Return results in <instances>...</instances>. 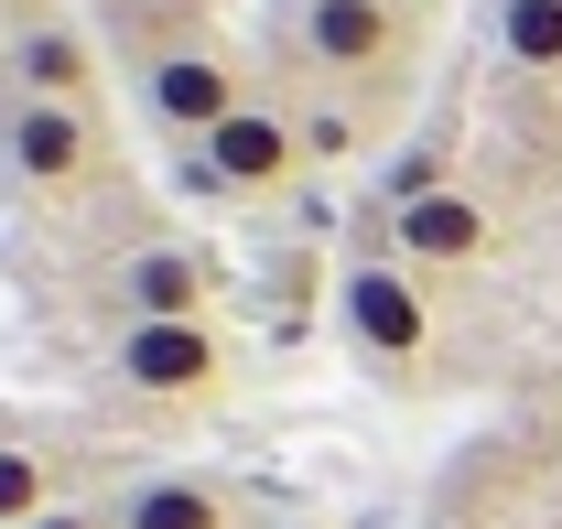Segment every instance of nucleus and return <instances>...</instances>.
Wrapping results in <instances>:
<instances>
[{"label": "nucleus", "instance_id": "f257e3e1", "mask_svg": "<svg viewBox=\"0 0 562 529\" xmlns=\"http://www.w3.org/2000/svg\"><path fill=\"white\" fill-rule=\"evenodd\" d=\"M109 390L151 399V410H206V399H227V346H216V325H120Z\"/></svg>", "mask_w": 562, "mask_h": 529}, {"label": "nucleus", "instance_id": "f03ea898", "mask_svg": "<svg viewBox=\"0 0 562 529\" xmlns=\"http://www.w3.org/2000/svg\"><path fill=\"white\" fill-rule=\"evenodd\" d=\"M336 325L368 368H422V346H432V303H422V281L401 260H347L336 281Z\"/></svg>", "mask_w": 562, "mask_h": 529}, {"label": "nucleus", "instance_id": "7ed1b4c3", "mask_svg": "<svg viewBox=\"0 0 562 529\" xmlns=\"http://www.w3.org/2000/svg\"><path fill=\"white\" fill-rule=\"evenodd\" d=\"M238 109H249V87H238V66H227L216 44H162V55H140V120L173 131L184 151L206 131H227Z\"/></svg>", "mask_w": 562, "mask_h": 529}, {"label": "nucleus", "instance_id": "20e7f679", "mask_svg": "<svg viewBox=\"0 0 562 529\" xmlns=\"http://www.w3.org/2000/svg\"><path fill=\"white\" fill-rule=\"evenodd\" d=\"M292 44H303V66L314 76H390L401 66V44H412V22H401V0H303L292 11Z\"/></svg>", "mask_w": 562, "mask_h": 529}, {"label": "nucleus", "instance_id": "39448f33", "mask_svg": "<svg viewBox=\"0 0 562 529\" xmlns=\"http://www.w3.org/2000/svg\"><path fill=\"white\" fill-rule=\"evenodd\" d=\"M98 120L87 109H66V98H11L0 109V162L33 184V195H66V184H87L98 173Z\"/></svg>", "mask_w": 562, "mask_h": 529}, {"label": "nucleus", "instance_id": "423d86ee", "mask_svg": "<svg viewBox=\"0 0 562 529\" xmlns=\"http://www.w3.org/2000/svg\"><path fill=\"white\" fill-rule=\"evenodd\" d=\"M98 303H109L120 325H206L216 270L195 260V249H173V238H151V249H131V260H109Z\"/></svg>", "mask_w": 562, "mask_h": 529}, {"label": "nucleus", "instance_id": "0eeeda50", "mask_svg": "<svg viewBox=\"0 0 562 529\" xmlns=\"http://www.w3.org/2000/svg\"><path fill=\"white\" fill-rule=\"evenodd\" d=\"M379 216H390L401 270H465V260H487V205L465 195V184H432V195L379 205Z\"/></svg>", "mask_w": 562, "mask_h": 529}, {"label": "nucleus", "instance_id": "6e6552de", "mask_svg": "<svg viewBox=\"0 0 562 529\" xmlns=\"http://www.w3.org/2000/svg\"><path fill=\"white\" fill-rule=\"evenodd\" d=\"M195 151L216 162V184H227V195H281V184L303 173V131H292V109H260V98H249L227 131H206Z\"/></svg>", "mask_w": 562, "mask_h": 529}, {"label": "nucleus", "instance_id": "1a4fd4ad", "mask_svg": "<svg viewBox=\"0 0 562 529\" xmlns=\"http://www.w3.org/2000/svg\"><path fill=\"white\" fill-rule=\"evenodd\" d=\"M0 76H11V98H66V109H87V87H98V44L55 11V22L0 33Z\"/></svg>", "mask_w": 562, "mask_h": 529}, {"label": "nucleus", "instance_id": "9d476101", "mask_svg": "<svg viewBox=\"0 0 562 529\" xmlns=\"http://www.w3.org/2000/svg\"><path fill=\"white\" fill-rule=\"evenodd\" d=\"M109 529H238V497L195 464H162V475H131L109 497Z\"/></svg>", "mask_w": 562, "mask_h": 529}, {"label": "nucleus", "instance_id": "9b49d317", "mask_svg": "<svg viewBox=\"0 0 562 529\" xmlns=\"http://www.w3.org/2000/svg\"><path fill=\"white\" fill-rule=\"evenodd\" d=\"M497 55L519 76H562V0H497Z\"/></svg>", "mask_w": 562, "mask_h": 529}, {"label": "nucleus", "instance_id": "f8f14e48", "mask_svg": "<svg viewBox=\"0 0 562 529\" xmlns=\"http://www.w3.org/2000/svg\"><path fill=\"white\" fill-rule=\"evenodd\" d=\"M66 497H55V454L44 443H0V529H33L55 519Z\"/></svg>", "mask_w": 562, "mask_h": 529}, {"label": "nucleus", "instance_id": "ddd939ff", "mask_svg": "<svg viewBox=\"0 0 562 529\" xmlns=\"http://www.w3.org/2000/svg\"><path fill=\"white\" fill-rule=\"evenodd\" d=\"M292 131H303V173H314V162H357V151H368V120H357L347 98H314V109H303V120H292Z\"/></svg>", "mask_w": 562, "mask_h": 529}, {"label": "nucleus", "instance_id": "4468645a", "mask_svg": "<svg viewBox=\"0 0 562 529\" xmlns=\"http://www.w3.org/2000/svg\"><path fill=\"white\" fill-rule=\"evenodd\" d=\"M22 22H55V0H0V33H22Z\"/></svg>", "mask_w": 562, "mask_h": 529}, {"label": "nucleus", "instance_id": "2eb2a0df", "mask_svg": "<svg viewBox=\"0 0 562 529\" xmlns=\"http://www.w3.org/2000/svg\"><path fill=\"white\" fill-rule=\"evenodd\" d=\"M33 529H109L98 508H55V519H33Z\"/></svg>", "mask_w": 562, "mask_h": 529}, {"label": "nucleus", "instance_id": "dca6fc26", "mask_svg": "<svg viewBox=\"0 0 562 529\" xmlns=\"http://www.w3.org/2000/svg\"><path fill=\"white\" fill-rule=\"evenodd\" d=\"M292 529H303V519H292Z\"/></svg>", "mask_w": 562, "mask_h": 529}]
</instances>
